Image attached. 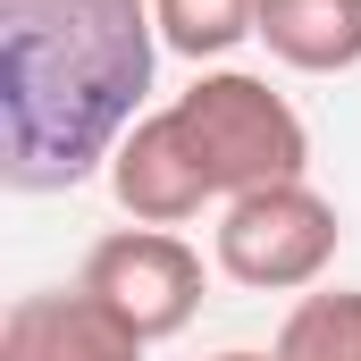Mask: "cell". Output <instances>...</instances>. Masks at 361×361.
<instances>
[{"instance_id": "cell-1", "label": "cell", "mask_w": 361, "mask_h": 361, "mask_svg": "<svg viewBox=\"0 0 361 361\" xmlns=\"http://www.w3.org/2000/svg\"><path fill=\"white\" fill-rule=\"evenodd\" d=\"M152 0H0V177L68 193L118 160L152 92Z\"/></svg>"}, {"instance_id": "cell-2", "label": "cell", "mask_w": 361, "mask_h": 361, "mask_svg": "<svg viewBox=\"0 0 361 361\" xmlns=\"http://www.w3.org/2000/svg\"><path fill=\"white\" fill-rule=\"evenodd\" d=\"M193 143V160L210 169V193L235 202V193H261V185H294L311 169V126L294 118V101L269 92L244 68H210L193 76V92L169 101Z\"/></svg>"}, {"instance_id": "cell-3", "label": "cell", "mask_w": 361, "mask_h": 361, "mask_svg": "<svg viewBox=\"0 0 361 361\" xmlns=\"http://www.w3.org/2000/svg\"><path fill=\"white\" fill-rule=\"evenodd\" d=\"M336 202L311 193V185H261V193H235L227 219H219V269L252 294H294V286H319L336 261Z\"/></svg>"}, {"instance_id": "cell-4", "label": "cell", "mask_w": 361, "mask_h": 361, "mask_svg": "<svg viewBox=\"0 0 361 361\" xmlns=\"http://www.w3.org/2000/svg\"><path fill=\"white\" fill-rule=\"evenodd\" d=\"M85 294L109 319H126L143 345H160L202 311V252L169 227H118L85 252Z\"/></svg>"}, {"instance_id": "cell-5", "label": "cell", "mask_w": 361, "mask_h": 361, "mask_svg": "<svg viewBox=\"0 0 361 361\" xmlns=\"http://www.w3.org/2000/svg\"><path fill=\"white\" fill-rule=\"evenodd\" d=\"M109 193H118V210L135 227H185L202 202H219L210 193V169L193 160V143H185V126H177V109L135 118V135L109 160Z\"/></svg>"}, {"instance_id": "cell-6", "label": "cell", "mask_w": 361, "mask_h": 361, "mask_svg": "<svg viewBox=\"0 0 361 361\" xmlns=\"http://www.w3.org/2000/svg\"><path fill=\"white\" fill-rule=\"evenodd\" d=\"M0 361H143V336L76 294H17L0 319Z\"/></svg>"}, {"instance_id": "cell-7", "label": "cell", "mask_w": 361, "mask_h": 361, "mask_svg": "<svg viewBox=\"0 0 361 361\" xmlns=\"http://www.w3.org/2000/svg\"><path fill=\"white\" fill-rule=\"evenodd\" d=\"M261 42L302 76H345L361 68V0H261Z\"/></svg>"}, {"instance_id": "cell-8", "label": "cell", "mask_w": 361, "mask_h": 361, "mask_svg": "<svg viewBox=\"0 0 361 361\" xmlns=\"http://www.w3.org/2000/svg\"><path fill=\"white\" fill-rule=\"evenodd\" d=\"M277 361H361V286L302 294L277 328Z\"/></svg>"}, {"instance_id": "cell-9", "label": "cell", "mask_w": 361, "mask_h": 361, "mask_svg": "<svg viewBox=\"0 0 361 361\" xmlns=\"http://www.w3.org/2000/svg\"><path fill=\"white\" fill-rule=\"evenodd\" d=\"M152 17L177 59H227L244 34H261V0H152Z\"/></svg>"}, {"instance_id": "cell-10", "label": "cell", "mask_w": 361, "mask_h": 361, "mask_svg": "<svg viewBox=\"0 0 361 361\" xmlns=\"http://www.w3.org/2000/svg\"><path fill=\"white\" fill-rule=\"evenodd\" d=\"M219 361H277V353H219Z\"/></svg>"}]
</instances>
